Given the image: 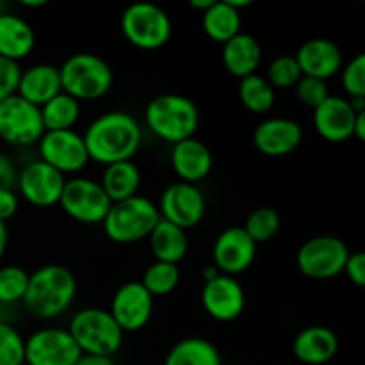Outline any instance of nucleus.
I'll return each instance as SVG.
<instances>
[{
	"instance_id": "nucleus-1",
	"label": "nucleus",
	"mask_w": 365,
	"mask_h": 365,
	"mask_svg": "<svg viewBox=\"0 0 365 365\" xmlns=\"http://www.w3.org/2000/svg\"><path fill=\"white\" fill-rule=\"evenodd\" d=\"M89 160L109 166L132 160L143 143V128L132 114L109 110L91 121L82 134Z\"/></svg>"
},
{
	"instance_id": "nucleus-2",
	"label": "nucleus",
	"mask_w": 365,
	"mask_h": 365,
	"mask_svg": "<svg viewBox=\"0 0 365 365\" xmlns=\"http://www.w3.org/2000/svg\"><path fill=\"white\" fill-rule=\"evenodd\" d=\"M75 274L61 264H46L32 271L25 292L24 307L32 317L43 321L63 316L75 302Z\"/></svg>"
},
{
	"instance_id": "nucleus-3",
	"label": "nucleus",
	"mask_w": 365,
	"mask_h": 365,
	"mask_svg": "<svg viewBox=\"0 0 365 365\" xmlns=\"http://www.w3.org/2000/svg\"><path fill=\"white\" fill-rule=\"evenodd\" d=\"M145 123L164 143L177 145L195 138L200 127V109L191 98L178 93H164L148 102Z\"/></svg>"
},
{
	"instance_id": "nucleus-4",
	"label": "nucleus",
	"mask_w": 365,
	"mask_h": 365,
	"mask_svg": "<svg viewBox=\"0 0 365 365\" xmlns=\"http://www.w3.org/2000/svg\"><path fill=\"white\" fill-rule=\"evenodd\" d=\"M59 71L63 91L78 102L103 98L114 84L113 68L96 53H73L61 64Z\"/></svg>"
},
{
	"instance_id": "nucleus-5",
	"label": "nucleus",
	"mask_w": 365,
	"mask_h": 365,
	"mask_svg": "<svg viewBox=\"0 0 365 365\" xmlns=\"http://www.w3.org/2000/svg\"><path fill=\"white\" fill-rule=\"evenodd\" d=\"M77 342L82 355H98L113 359L123 346L125 334L109 310L88 307L71 317L66 328Z\"/></svg>"
},
{
	"instance_id": "nucleus-6",
	"label": "nucleus",
	"mask_w": 365,
	"mask_h": 365,
	"mask_svg": "<svg viewBox=\"0 0 365 365\" xmlns=\"http://www.w3.org/2000/svg\"><path fill=\"white\" fill-rule=\"evenodd\" d=\"M159 221L160 214L155 203L146 196L138 195L113 203L102 227L107 237L116 245H132L148 239Z\"/></svg>"
},
{
	"instance_id": "nucleus-7",
	"label": "nucleus",
	"mask_w": 365,
	"mask_h": 365,
	"mask_svg": "<svg viewBox=\"0 0 365 365\" xmlns=\"http://www.w3.org/2000/svg\"><path fill=\"white\" fill-rule=\"evenodd\" d=\"M121 32L139 50H159L171 39L173 24L163 7L150 2L128 6L121 14Z\"/></svg>"
},
{
	"instance_id": "nucleus-8",
	"label": "nucleus",
	"mask_w": 365,
	"mask_h": 365,
	"mask_svg": "<svg viewBox=\"0 0 365 365\" xmlns=\"http://www.w3.org/2000/svg\"><path fill=\"white\" fill-rule=\"evenodd\" d=\"M59 205L68 217L78 223L102 225L113 202L100 182L88 177H73L66 178Z\"/></svg>"
},
{
	"instance_id": "nucleus-9",
	"label": "nucleus",
	"mask_w": 365,
	"mask_h": 365,
	"mask_svg": "<svg viewBox=\"0 0 365 365\" xmlns=\"http://www.w3.org/2000/svg\"><path fill=\"white\" fill-rule=\"evenodd\" d=\"M349 248L342 239L334 235H317L302 245L296 264L302 274L312 280H330L344 273Z\"/></svg>"
},
{
	"instance_id": "nucleus-10",
	"label": "nucleus",
	"mask_w": 365,
	"mask_h": 365,
	"mask_svg": "<svg viewBox=\"0 0 365 365\" xmlns=\"http://www.w3.org/2000/svg\"><path fill=\"white\" fill-rule=\"evenodd\" d=\"M45 134L41 110L31 102L13 95L0 103V139L16 148L38 145Z\"/></svg>"
},
{
	"instance_id": "nucleus-11",
	"label": "nucleus",
	"mask_w": 365,
	"mask_h": 365,
	"mask_svg": "<svg viewBox=\"0 0 365 365\" xmlns=\"http://www.w3.org/2000/svg\"><path fill=\"white\" fill-rule=\"evenodd\" d=\"M66 177L41 159L31 160L18 170L16 189L21 198L39 209L59 205Z\"/></svg>"
},
{
	"instance_id": "nucleus-12",
	"label": "nucleus",
	"mask_w": 365,
	"mask_h": 365,
	"mask_svg": "<svg viewBox=\"0 0 365 365\" xmlns=\"http://www.w3.org/2000/svg\"><path fill=\"white\" fill-rule=\"evenodd\" d=\"M81 355L64 328H41L25 339V365H75Z\"/></svg>"
},
{
	"instance_id": "nucleus-13",
	"label": "nucleus",
	"mask_w": 365,
	"mask_h": 365,
	"mask_svg": "<svg viewBox=\"0 0 365 365\" xmlns=\"http://www.w3.org/2000/svg\"><path fill=\"white\" fill-rule=\"evenodd\" d=\"M157 209H159L160 220L170 221L182 230H187L203 220L207 203L198 185L175 182L163 191Z\"/></svg>"
},
{
	"instance_id": "nucleus-14",
	"label": "nucleus",
	"mask_w": 365,
	"mask_h": 365,
	"mask_svg": "<svg viewBox=\"0 0 365 365\" xmlns=\"http://www.w3.org/2000/svg\"><path fill=\"white\" fill-rule=\"evenodd\" d=\"M39 159L66 175L77 173L89 163L82 134L75 130L45 132L38 143Z\"/></svg>"
},
{
	"instance_id": "nucleus-15",
	"label": "nucleus",
	"mask_w": 365,
	"mask_h": 365,
	"mask_svg": "<svg viewBox=\"0 0 365 365\" xmlns=\"http://www.w3.org/2000/svg\"><path fill=\"white\" fill-rule=\"evenodd\" d=\"M109 312L123 334H134L152 319L153 296L143 287L141 282H127L114 292Z\"/></svg>"
},
{
	"instance_id": "nucleus-16",
	"label": "nucleus",
	"mask_w": 365,
	"mask_h": 365,
	"mask_svg": "<svg viewBox=\"0 0 365 365\" xmlns=\"http://www.w3.org/2000/svg\"><path fill=\"white\" fill-rule=\"evenodd\" d=\"M257 257V242L242 227H230L221 232L212 246L214 267L221 274L237 277L250 269Z\"/></svg>"
},
{
	"instance_id": "nucleus-17",
	"label": "nucleus",
	"mask_w": 365,
	"mask_h": 365,
	"mask_svg": "<svg viewBox=\"0 0 365 365\" xmlns=\"http://www.w3.org/2000/svg\"><path fill=\"white\" fill-rule=\"evenodd\" d=\"M203 310L220 323H232L241 317L246 305V294L235 277L217 274L209 282H203L202 289Z\"/></svg>"
},
{
	"instance_id": "nucleus-18",
	"label": "nucleus",
	"mask_w": 365,
	"mask_h": 365,
	"mask_svg": "<svg viewBox=\"0 0 365 365\" xmlns=\"http://www.w3.org/2000/svg\"><path fill=\"white\" fill-rule=\"evenodd\" d=\"M303 128L291 118H267L253 130V145L262 155L285 157L299 148Z\"/></svg>"
},
{
	"instance_id": "nucleus-19",
	"label": "nucleus",
	"mask_w": 365,
	"mask_h": 365,
	"mask_svg": "<svg viewBox=\"0 0 365 365\" xmlns=\"http://www.w3.org/2000/svg\"><path fill=\"white\" fill-rule=\"evenodd\" d=\"M356 113L344 96L330 95L317 109H314V128L330 143H344L355 135Z\"/></svg>"
},
{
	"instance_id": "nucleus-20",
	"label": "nucleus",
	"mask_w": 365,
	"mask_h": 365,
	"mask_svg": "<svg viewBox=\"0 0 365 365\" xmlns=\"http://www.w3.org/2000/svg\"><path fill=\"white\" fill-rule=\"evenodd\" d=\"M296 61L305 77L327 81L341 73L344 57L335 41L327 38H312L303 43L296 52Z\"/></svg>"
},
{
	"instance_id": "nucleus-21",
	"label": "nucleus",
	"mask_w": 365,
	"mask_h": 365,
	"mask_svg": "<svg viewBox=\"0 0 365 365\" xmlns=\"http://www.w3.org/2000/svg\"><path fill=\"white\" fill-rule=\"evenodd\" d=\"M171 168L178 177V182L196 185L205 180L212 171V152L200 139L191 138L171 146Z\"/></svg>"
},
{
	"instance_id": "nucleus-22",
	"label": "nucleus",
	"mask_w": 365,
	"mask_h": 365,
	"mask_svg": "<svg viewBox=\"0 0 365 365\" xmlns=\"http://www.w3.org/2000/svg\"><path fill=\"white\" fill-rule=\"evenodd\" d=\"M59 93H63L59 66L41 63L21 70L16 95L31 102L32 106L43 107Z\"/></svg>"
},
{
	"instance_id": "nucleus-23",
	"label": "nucleus",
	"mask_w": 365,
	"mask_h": 365,
	"mask_svg": "<svg viewBox=\"0 0 365 365\" xmlns=\"http://www.w3.org/2000/svg\"><path fill=\"white\" fill-rule=\"evenodd\" d=\"M339 351V337L328 327L303 328L292 342L296 360L305 365H324L335 359Z\"/></svg>"
},
{
	"instance_id": "nucleus-24",
	"label": "nucleus",
	"mask_w": 365,
	"mask_h": 365,
	"mask_svg": "<svg viewBox=\"0 0 365 365\" xmlns=\"http://www.w3.org/2000/svg\"><path fill=\"white\" fill-rule=\"evenodd\" d=\"M221 59H223L225 70L239 81L257 73L262 61V48H260L259 39L253 38L252 34L241 32L225 43Z\"/></svg>"
},
{
	"instance_id": "nucleus-25",
	"label": "nucleus",
	"mask_w": 365,
	"mask_h": 365,
	"mask_svg": "<svg viewBox=\"0 0 365 365\" xmlns=\"http://www.w3.org/2000/svg\"><path fill=\"white\" fill-rule=\"evenodd\" d=\"M36 46L34 29L25 18L13 13L0 14V57L20 63Z\"/></svg>"
},
{
	"instance_id": "nucleus-26",
	"label": "nucleus",
	"mask_w": 365,
	"mask_h": 365,
	"mask_svg": "<svg viewBox=\"0 0 365 365\" xmlns=\"http://www.w3.org/2000/svg\"><path fill=\"white\" fill-rule=\"evenodd\" d=\"M141 180V170L138 168V164L134 160H123V163L106 166L100 184L110 202L118 203L138 196Z\"/></svg>"
},
{
	"instance_id": "nucleus-27",
	"label": "nucleus",
	"mask_w": 365,
	"mask_h": 365,
	"mask_svg": "<svg viewBox=\"0 0 365 365\" xmlns=\"http://www.w3.org/2000/svg\"><path fill=\"white\" fill-rule=\"evenodd\" d=\"M150 250L159 262H168L178 266L185 259L189 250V241L185 230L178 228L170 221L160 220L148 237Z\"/></svg>"
},
{
	"instance_id": "nucleus-28",
	"label": "nucleus",
	"mask_w": 365,
	"mask_h": 365,
	"mask_svg": "<svg viewBox=\"0 0 365 365\" xmlns=\"http://www.w3.org/2000/svg\"><path fill=\"white\" fill-rule=\"evenodd\" d=\"M241 13L230 6L227 0H214L212 6L202 13V29L212 41L227 43L241 34Z\"/></svg>"
},
{
	"instance_id": "nucleus-29",
	"label": "nucleus",
	"mask_w": 365,
	"mask_h": 365,
	"mask_svg": "<svg viewBox=\"0 0 365 365\" xmlns=\"http://www.w3.org/2000/svg\"><path fill=\"white\" fill-rule=\"evenodd\" d=\"M163 365H223L220 349L202 337H187L178 341L166 353Z\"/></svg>"
},
{
	"instance_id": "nucleus-30",
	"label": "nucleus",
	"mask_w": 365,
	"mask_h": 365,
	"mask_svg": "<svg viewBox=\"0 0 365 365\" xmlns=\"http://www.w3.org/2000/svg\"><path fill=\"white\" fill-rule=\"evenodd\" d=\"M39 110H41L45 132L73 130L81 118V102L63 91L43 107H39Z\"/></svg>"
},
{
	"instance_id": "nucleus-31",
	"label": "nucleus",
	"mask_w": 365,
	"mask_h": 365,
	"mask_svg": "<svg viewBox=\"0 0 365 365\" xmlns=\"http://www.w3.org/2000/svg\"><path fill=\"white\" fill-rule=\"evenodd\" d=\"M239 98L250 113L266 114L273 109L277 89L267 82L264 75L253 73L239 82Z\"/></svg>"
},
{
	"instance_id": "nucleus-32",
	"label": "nucleus",
	"mask_w": 365,
	"mask_h": 365,
	"mask_svg": "<svg viewBox=\"0 0 365 365\" xmlns=\"http://www.w3.org/2000/svg\"><path fill=\"white\" fill-rule=\"evenodd\" d=\"M141 284L153 298H157V296H168L180 284V269L175 264L155 260V262H152L146 267Z\"/></svg>"
},
{
	"instance_id": "nucleus-33",
	"label": "nucleus",
	"mask_w": 365,
	"mask_h": 365,
	"mask_svg": "<svg viewBox=\"0 0 365 365\" xmlns=\"http://www.w3.org/2000/svg\"><path fill=\"white\" fill-rule=\"evenodd\" d=\"M280 225L282 220L277 210L271 209V207H260V209L252 210L248 214L242 228L257 245H262V242L271 241L278 234Z\"/></svg>"
},
{
	"instance_id": "nucleus-34",
	"label": "nucleus",
	"mask_w": 365,
	"mask_h": 365,
	"mask_svg": "<svg viewBox=\"0 0 365 365\" xmlns=\"http://www.w3.org/2000/svg\"><path fill=\"white\" fill-rule=\"evenodd\" d=\"M31 273L20 266L0 267V305L9 307L21 303L29 287Z\"/></svg>"
},
{
	"instance_id": "nucleus-35",
	"label": "nucleus",
	"mask_w": 365,
	"mask_h": 365,
	"mask_svg": "<svg viewBox=\"0 0 365 365\" xmlns=\"http://www.w3.org/2000/svg\"><path fill=\"white\" fill-rule=\"evenodd\" d=\"M303 77L294 56H278L267 66V82L274 89H292Z\"/></svg>"
},
{
	"instance_id": "nucleus-36",
	"label": "nucleus",
	"mask_w": 365,
	"mask_h": 365,
	"mask_svg": "<svg viewBox=\"0 0 365 365\" xmlns=\"http://www.w3.org/2000/svg\"><path fill=\"white\" fill-rule=\"evenodd\" d=\"M0 365H25V339L4 321H0Z\"/></svg>"
},
{
	"instance_id": "nucleus-37",
	"label": "nucleus",
	"mask_w": 365,
	"mask_h": 365,
	"mask_svg": "<svg viewBox=\"0 0 365 365\" xmlns=\"http://www.w3.org/2000/svg\"><path fill=\"white\" fill-rule=\"evenodd\" d=\"M341 82L349 98L365 100V52L356 53L346 66H342Z\"/></svg>"
},
{
	"instance_id": "nucleus-38",
	"label": "nucleus",
	"mask_w": 365,
	"mask_h": 365,
	"mask_svg": "<svg viewBox=\"0 0 365 365\" xmlns=\"http://www.w3.org/2000/svg\"><path fill=\"white\" fill-rule=\"evenodd\" d=\"M294 91L296 98H298L305 107H310V109H317V107L330 96V88H328L327 81L305 77V75H303V77L299 78L298 84L294 86Z\"/></svg>"
},
{
	"instance_id": "nucleus-39",
	"label": "nucleus",
	"mask_w": 365,
	"mask_h": 365,
	"mask_svg": "<svg viewBox=\"0 0 365 365\" xmlns=\"http://www.w3.org/2000/svg\"><path fill=\"white\" fill-rule=\"evenodd\" d=\"M20 75V64L0 57V103L9 98V96L16 95Z\"/></svg>"
},
{
	"instance_id": "nucleus-40",
	"label": "nucleus",
	"mask_w": 365,
	"mask_h": 365,
	"mask_svg": "<svg viewBox=\"0 0 365 365\" xmlns=\"http://www.w3.org/2000/svg\"><path fill=\"white\" fill-rule=\"evenodd\" d=\"M344 273L353 285L365 289V252L349 253Z\"/></svg>"
},
{
	"instance_id": "nucleus-41",
	"label": "nucleus",
	"mask_w": 365,
	"mask_h": 365,
	"mask_svg": "<svg viewBox=\"0 0 365 365\" xmlns=\"http://www.w3.org/2000/svg\"><path fill=\"white\" fill-rule=\"evenodd\" d=\"M18 207H20V198L16 191L0 187V221L6 223L7 220H11L18 212Z\"/></svg>"
},
{
	"instance_id": "nucleus-42",
	"label": "nucleus",
	"mask_w": 365,
	"mask_h": 365,
	"mask_svg": "<svg viewBox=\"0 0 365 365\" xmlns=\"http://www.w3.org/2000/svg\"><path fill=\"white\" fill-rule=\"evenodd\" d=\"M18 182V168L9 155L0 153V187L14 189Z\"/></svg>"
},
{
	"instance_id": "nucleus-43",
	"label": "nucleus",
	"mask_w": 365,
	"mask_h": 365,
	"mask_svg": "<svg viewBox=\"0 0 365 365\" xmlns=\"http://www.w3.org/2000/svg\"><path fill=\"white\" fill-rule=\"evenodd\" d=\"M75 365H114V360L110 356H98V355H81V359Z\"/></svg>"
},
{
	"instance_id": "nucleus-44",
	"label": "nucleus",
	"mask_w": 365,
	"mask_h": 365,
	"mask_svg": "<svg viewBox=\"0 0 365 365\" xmlns=\"http://www.w3.org/2000/svg\"><path fill=\"white\" fill-rule=\"evenodd\" d=\"M355 138L360 139L362 143H365V109L360 110V113H356Z\"/></svg>"
},
{
	"instance_id": "nucleus-45",
	"label": "nucleus",
	"mask_w": 365,
	"mask_h": 365,
	"mask_svg": "<svg viewBox=\"0 0 365 365\" xmlns=\"http://www.w3.org/2000/svg\"><path fill=\"white\" fill-rule=\"evenodd\" d=\"M7 245H9V230H7V225L0 221V260L6 255Z\"/></svg>"
},
{
	"instance_id": "nucleus-46",
	"label": "nucleus",
	"mask_w": 365,
	"mask_h": 365,
	"mask_svg": "<svg viewBox=\"0 0 365 365\" xmlns=\"http://www.w3.org/2000/svg\"><path fill=\"white\" fill-rule=\"evenodd\" d=\"M212 4H214V0H191V2H189V6H191L192 9L200 11V13H205V11L212 6Z\"/></svg>"
},
{
	"instance_id": "nucleus-47",
	"label": "nucleus",
	"mask_w": 365,
	"mask_h": 365,
	"mask_svg": "<svg viewBox=\"0 0 365 365\" xmlns=\"http://www.w3.org/2000/svg\"><path fill=\"white\" fill-rule=\"evenodd\" d=\"M46 0H21L20 6L21 7H29V9H36V7H43L46 6Z\"/></svg>"
},
{
	"instance_id": "nucleus-48",
	"label": "nucleus",
	"mask_w": 365,
	"mask_h": 365,
	"mask_svg": "<svg viewBox=\"0 0 365 365\" xmlns=\"http://www.w3.org/2000/svg\"><path fill=\"white\" fill-rule=\"evenodd\" d=\"M227 2L230 4L234 9H237L239 13H241V9H245V7L252 6V0H227Z\"/></svg>"
},
{
	"instance_id": "nucleus-49",
	"label": "nucleus",
	"mask_w": 365,
	"mask_h": 365,
	"mask_svg": "<svg viewBox=\"0 0 365 365\" xmlns=\"http://www.w3.org/2000/svg\"><path fill=\"white\" fill-rule=\"evenodd\" d=\"M285 365H292V364H285Z\"/></svg>"
}]
</instances>
